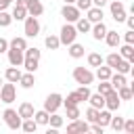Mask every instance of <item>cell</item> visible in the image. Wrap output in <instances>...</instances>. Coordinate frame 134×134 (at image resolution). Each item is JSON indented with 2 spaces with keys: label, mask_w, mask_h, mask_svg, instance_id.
Wrapping results in <instances>:
<instances>
[{
  "label": "cell",
  "mask_w": 134,
  "mask_h": 134,
  "mask_svg": "<svg viewBox=\"0 0 134 134\" xmlns=\"http://www.w3.org/2000/svg\"><path fill=\"white\" fill-rule=\"evenodd\" d=\"M67 117H69V119H77V117H82L77 105H69V107H67Z\"/></svg>",
  "instance_id": "obj_42"
},
{
  "label": "cell",
  "mask_w": 134,
  "mask_h": 134,
  "mask_svg": "<svg viewBox=\"0 0 134 134\" xmlns=\"http://www.w3.org/2000/svg\"><path fill=\"white\" fill-rule=\"evenodd\" d=\"M109 82H111V86H113V90H117L119 86H124V84H128V80H126V75H124V73H119V71H115V73H111V77H109Z\"/></svg>",
  "instance_id": "obj_21"
},
{
  "label": "cell",
  "mask_w": 134,
  "mask_h": 134,
  "mask_svg": "<svg viewBox=\"0 0 134 134\" xmlns=\"http://www.w3.org/2000/svg\"><path fill=\"white\" fill-rule=\"evenodd\" d=\"M75 38H77L75 25H73V23H65V25L61 27V31H59V42H61L63 46H69L71 42H75Z\"/></svg>",
  "instance_id": "obj_1"
},
{
  "label": "cell",
  "mask_w": 134,
  "mask_h": 134,
  "mask_svg": "<svg viewBox=\"0 0 134 134\" xmlns=\"http://www.w3.org/2000/svg\"><path fill=\"white\" fill-rule=\"evenodd\" d=\"M48 111L46 109H40V111H34V119H36V124L38 126H48Z\"/></svg>",
  "instance_id": "obj_27"
},
{
  "label": "cell",
  "mask_w": 134,
  "mask_h": 134,
  "mask_svg": "<svg viewBox=\"0 0 134 134\" xmlns=\"http://www.w3.org/2000/svg\"><path fill=\"white\" fill-rule=\"evenodd\" d=\"M44 44H46V48H48V50H57V48L61 46V42H59V36H54V34H50V36H46V40H44Z\"/></svg>",
  "instance_id": "obj_31"
},
{
  "label": "cell",
  "mask_w": 134,
  "mask_h": 134,
  "mask_svg": "<svg viewBox=\"0 0 134 134\" xmlns=\"http://www.w3.org/2000/svg\"><path fill=\"white\" fill-rule=\"evenodd\" d=\"M19 84H21V88L29 90V88H34V84H36V75H34L31 71H27V73H21V77H19Z\"/></svg>",
  "instance_id": "obj_18"
},
{
  "label": "cell",
  "mask_w": 134,
  "mask_h": 134,
  "mask_svg": "<svg viewBox=\"0 0 134 134\" xmlns=\"http://www.w3.org/2000/svg\"><path fill=\"white\" fill-rule=\"evenodd\" d=\"M124 40H126V44H134V29H128L124 34Z\"/></svg>",
  "instance_id": "obj_47"
},
{
  "label": "cell",
  "mask_w": 134,
  "mask_h": 134,
  "mask_svg": "<svg viewBox=\"0 0 134 134\" xmlns=\"http://www.w3.org/2000/svg\"><path fill=\"white\" fill-rule=\"evenodd\" d=\"M63 2H65V4H73L75 0H63Z\"/></svg>",
  "instance_id": "obj_53"
},
{
  "label": "cell",
  "mask_w": 134,
  "mask_h": 134,
  "mask_svg": "<svg viewBox=\"0 0 134 134\" xmlns=\"http://www.w3.org/2000/svg\"><path fill=\"white\" fill-rule=\"evenodd\" d=\"M69 57L71 59H82L84 57V46L77 44V42H71L69 44Z\"/></svg>",
  "instance_id": "obj_25"
},
{
  "label": "cell",
  "mask_w": 134,
  "mask_h": 134,
  "mask_svg": "<svg viewBox=\"0 0 134 134\" xmlns=\"http://www.w3.org/2000/svg\"><path fill=\"white\" fill-rule=\"evenodd\" d=\"M6 50H8V40L6 38H0V54L6 52Z\"/></svg>",
  "instance_id": "obj_49"
},
{
  "label": "cell",
  "mask_w": 134,
  "mask_h": 134,
  "mask_svg": "<svg viewBox=\"0 0 134 134\" xmlns=\"http://www.w3.org/2000/svg\"><path fill=\"white\" fill-rule=\"evenodd\" d=\"M10 17H13V19H17V21H23V19L27 17V8H25V6H21V4H15V6H13Z\"/></svg>",
  "instance_id": "obj_28"
},
{
  "label": "cell",
  "mask_w": 134,
  "mask_h": 134,
  "mask_svg": "<svg viewBox=\"0 0 134 134\" xmlns=\"http://www.w3.org/2000/svg\"><path fill=\"white\" fill-rule=\"evenodd\" d=\"M8 46H13V48H19V50H25V48H27V40H25V38H21V36H19V38L15 36V38L8 42Z\"/></svg>",
  "instance_id": "obj_37"
},
{
  "label": "cell",
  "mask_w": 134,
  "mask_h": 134,
  "mask_svg": "<svg viewBox=\"0 0 134 134\" xmlns=\"http://www.w3.org/2000/svg\"><path fill=\"white\" fill-rule=\"evenodd\" d=\"M117 52L121 54V59H126V61H134V44H124Z\"/></svg>",
  "instance_id": "obj_26"
},
{
  "label": "cell",
  "mask_w": 134,
  "mask_h": 134,
  "mask_svg": "<svg viewBox=\"0 0 134 134\" xmlns=\"http://www.w3.org/2000/svg\"><path fill=\"white\" fill-rule=\"evenodd\" d=\"M48 126H50V128H54V130H59V128L63 126V117H61L57 111H54V113H50V115H48Z\"/></svg>",
  "instance_id": "obj_33"
},
{
  "label": "cell",
  "mask_w": 134,
  "mask_h": 134,
  "mask_svg": "<svg viewBox=\"0 0 134 134\" xmlns=\"http://www.w3.org/2000/svg\"><path fill=\"white\" fill-rule=\"evenodd\" d=\"M109 121H111V111H109V109H105V107H103V109H98L94 124H98V126L107 128V126H109Z\"/></svg>",
  "instance_id": "obj_16"
},
{
  "label": "cell",
  "mask_w": 134,
  "mask_h": 134,
  "mask_svg": "<svg viewBox=\"0 0 134 134\" xmlns=\"http://www.w3.org/2000/svg\"><path fill=\"white\" fill-rule=\"evenodd\" d=\"M0 84H2V75H0Z\"/></svg>",
  "instance_id": "obj_54"
},
{
  "label": "cell",
  "mask_w": 134,
  "mask_h": 134,
  "mask_svg": "<svg viewBox=\"0 0 134 134\" xmlns=\"http://www.w3.org/2000/svg\"><path fill=\"white\" fill-rule=\"evenodd\" d=\"M109 90H113V86H111V82H109V80H100V84H98V92H100V94L105 96V94H107Z\"/></svg>",
  "instance_id": "obj_41"
},
{
  "label": "cell",
  "mask_w": 134,
  "mask_h": 134,
  "mask_svg": "<svg viewBox=\"0 0 134 134\" xmlns=\"http://www.w3.org/2000/svg\"><path fill=\"white\" fill-rule=\"evenodd\" d=\"M117 96H119L121 100H130V98L134 96V88H132L130 84H124V86L117 88Z\"/></svg>",
  "instance_id": "obj_22"
},
{
  "label": "cell",
  "mask_w": 134,
  "mask_h": 134,
  "mask_svg": "<svg viewBox=\"0 0 134 134\" xmlns=\"http://www.w3.org/2000/svg\"><path fill=\"white\" fill-rule=\"evenodd\" d=\"M10 23H13V17L6 10H0V27H8Z\"/></svg>",
  "instance_id": "obj_40"
},
{
  "label": "cell",
  "mask_w": 134,
  "mask_h": 134,
  "mask_svg": "<svg viewBox=\"0 0 134 134\" xmlns=\"http://www.w3.org/2000/svg\"><path fill=\"white\" fill-rule=\"evenodd\" d=\"M90 27H92V23H90L86 17H80V19L75 21V29H77V34H88Z\"/></svg>",
  "instance_id": "obj_24"
},
{
  "label": "cell",
  "mask_w": 134,
  "mask_h": 134,
  "mask_svg": "<svg viewBox=\"0 0 134 134\" xmlns=\"http://www.w3.org/2000/svg\"><path fill=\"white\" fill-rule=\"evenodd\" d=\"M124 21L128 23V29H134V17H126Z\"/></svg>",
  "instance_id": "obj_51"
},
{
  "label": "cell",
  "mask_w": 134,
  "mask_h": 134,
  "mask_svg": "<svg viewBox=\"0 0 134 134\" xmlns=\"http://www.w3.org/2000/svg\"><path fill=\"white\" fill-rule=\"evenodd\" d=\"M80 103H82V96H80L75 90H73V92H69V94H67V98H63V105H65V107H69V105H80Z\"/></svg>",
  "instance_id": "obj_32"
},
{
  "label": "cell",
  "mask_w": 134,
  "mask_h": 134,
  "mask_svg": "<svg viewBox=\"0 0 134 134\" xmlns=\"http://www.w3.org/2000/svg\"><path fill=\"white\" fill-rule=\"evenodd\" d=\"M119 61H121V54H119V52H111V54H107V57H105V63H107L111 69H115Z\"/></svg>",
  "instance_id": "obj_34"
},
{
  "label": "cell",
  "mask_w": 134,
  "mask_h": 134,
  "mask_svg": "<svg viewBox=\"0 0 134 134\" xmlns=\"http://www.w3.org/2000/svg\"><path fill=\"white\" fill-rule=\"evenodd\" d=\"M77 132H82V134H86V132H90V124L86 121V119H69V124H67V134H77Z\"/></svg>",
  "instance_id": "obj_7"
},
{
  "label": "cell",
  "mask_w": 134,
  "mask_h": 134,
  "mask_svg": "<svg viewBox=\"0 0 134 134\" xmlns=\"http://www.w3.org/2000/svg\"><path fill=\"white\" fill-rule=\"evenodd\" d=\"M34 105L31 103H21L19 105V109H17V113L21 115V119H27V117H34Z\"/></svg>",
  "instance_id": "obj_20"
},
{
  "label": "cell",
  "mask_w": 134,
  "mask_h": 134,
  "mask_svg": "<svg viewBox=\"0 0 134 134\" xmlns=\"http://www.w3.org/2000/svg\"><path fill=\"white\" fill-rule=\"evenodd\" d=\"M96 113H98V109L88 107V109H86V121H88V124H92V121L96 119Z\"/></svg>",
  "instance_id": "obj_44"
},
{
  "label": "cell",
  "mask_w": 134,
  "mask_h": 134,
  "mask_svg": "<svg viewBox=\"0 0 134 134\" xmlns=\"http://www.w3.org/2000/svg\"><path fill=\"white\" fill-rule=\"evenodd\" d=\"M73 80L80 84V86H90L94 82V73L88 69V67H75L73 69Z\"/></svg>",
  "instance_id": "obj_3"
},
{
  "label": "cell",
  "mask_w": 134,
  "mask_h": 134,
  "mask_svg": "<svg viewBox=\"0 0 134 134\" xmlns=\"http://www.w3.org/2000/svg\"><path fill=\"white\" fill-rule=\"evenodd\" d=\"M80 15H82V10H80L75 4H63V8H61V17H63L67 23H75V21L80 19Z\"/></svg>",
  "instance_id": "obj_6"
},
{
  "label": "cell",
  "mask_w": 134,
  "mask_h": 134,
  "mask_svg": "<svg viewBox=\"0 0 134 134\" xmlns=\"http://www.w3.org/2000/svg\"><path fill=\"white\" fill-rule=\"evenodd\" d=\"M6 54H8V63L13 65V67H21L23 65V50H19V48H13V46H8V50H6Z\"/></svg>",
  "instance_id": "obj_11"
},
{
  "label": "cell",
  "mask_w": 134,
  "mask_h": 134,
  "mask_svg": "<svg viewBox=\"0 0 134 134\" xmlns=\"http://www.w3.org/2000/svg\"><path fill=\"white\" fill-rule=\"evenodd\" d=\"M10 4H13V0H0V10H6Z\"/></svg>",
  "instance_id": "obj_50"
},
{
  "label": "cell",
  "mask_w": 134,
  "mask_h": 134,
  "mask_svg": "<svg viewBox=\"0 0 134 134\" xmlns=\"http://www.w3.org/2000/svg\"><path fill=\"white\" fill-rule=\"evenodd\" d=\"M2 119H4V124H6L10 130H19V128H21V121H23L21 115H19L15 109H10V107L2 111Z\"/></svg>",
  "instance_id": "obj_5"
},
{
  "label": "cell",
  "mask_w": 134,
  "mask_h": 134,
  "mask_svg": "<svg viewBox=\"0 0 134 134\" xmlns=\"http://www.w3.org/2000/svg\"><path fill=\"white\" fill-rule=\"evenodd\" d=\"M63 105V96L59 94V92H52V94H48L46 96V100H44V109L48 111V113H54V111H59V107Z\"/></svg>",
  "instance_id": "obj_8"
},
{
  "label": "cell",
  "mask_w": 134,
  "mask_h": 134,
  "mask_svg": "<svg viewBox=\"0 0 134 134\" xmlns=\"http://www.w3.org/2000/svg\"><path fill=\"white\" fill-rule=\"evenodd\" d=\"M21 73H23V71H21L19 67H13V65H10V67L4 71V80H6V82L17 84V82H19V77H21Z\"/></svg>",
  "instance_id": "obj_17"
},
{
  "label": "cell",
  "mask_w": 134,
  "mask_h": 134,
  "mask_svg": "<svg viewBox=\"0 0 134 134\" xmlns=\"http://www.w3.org/2000/svg\"><path fill=\"white\" fill-rule=\"evenodd\" d=\"M23 57H25V59H40V57H42V52H40L36 46H34V48H29V46H27V48L23 50Z\"/></svg>",
  "instance_id": "obj_39"
},
{
  "label": "cell",
  "mask_w": 134,
  "mask_h": 134,
  "mask_svg": "<svg viewBox=\"0 0 134 134\" xmlns=\"http://www.w3.org/2000/svg\"><path fill=\"white\" fill-rule=\"evenodd\" d=\"M21 130H23V132H27V134L36 132V130H38V124H36V119H34V117H27V119H23V121H21Z\"/></svg>",
  "instance_id": "obj_29"
},
{
  "label": "cell",
  "mask_w": 134,
  "mask_h": 134,
  "mask_svg": "<svg viewBox=\"0 0 134 134\" xmlns=\"http://www.w3.org/2000/svg\"><path fill=\"white\" fill-rule=\"evenodd\" d=\"M73 4H75V6L80 8V10H88V8L92 6V0H75Z\"/></svg>",
  "instance_id": "obj_45"
},
{
  "label": "cell",
  "mask_w": 134,
  "mask_h": 134,
  "mask_svg": "<svg viewBox=\"0 0 134 134\" xmlns=\"http://www.w3.org/2000/svg\"><path fill=\"white\" fill-rule=\"evenodd\" d=\"M90 132H94V134H103V132H105V128H103V126H98V124H94V121H92V124H90Z\"/></svg>",
  "instance_id": "obj_48"
},
{
  "label": "cell",
  "mask_w": 134,
  "mask_h": 134,
  "mask_svg": "<svg viewBox=\"0 0 134 134\" xmlns=\"http://www.w3.org/2000/svg\"><path fill=\"white\" fill-rule=\"evenodd\" d=\"M38 65H40V59H23V65H21V67H25V71L36 73Z\"/></svg>",
  "instance_id": "obj_35"
},
{
  "label": "cell",
  "mask_w": 134,
  "mask_h": 134,
  "mask_svg": "<svg viewBox=\"0 0 134 134\" xmlns=\"http://www.w3.org/2000/svg\"><path fill=\"white\" fill-rule=\"evenodd\" d=\"M103 17H105V13H103L100 6H90V8L86 10V19H88L90 23H98V21H103Z\"/></svg>",
  "instance_id": "obj_13"
},
{
  "label": "cell",
  "mask_w": 134,
  "mask_h": 134,
  "mask_svg": "<svg viewBox=\"0 0 134 134\" xmlns=\"http://www.w3.org/2000/svg\"><path fill=\"white\" fill-rule=\"evenodd\" d=\"M105 42H107V46L117 48V46H119V42H121V36H119L115 29H107V34H105Z\"/></svg>",
  "instance_id": "obj_15"
},
{
  "label": "cell",
  "mask_w": 134,
  "mask_h": 134,
  "mask_svg": "<svg viewBox=\"0 0 134 134\" xmlns=\"http://www.w3.org/2000/svg\"><path fill=\"white\" fill-rule=\"evenodd\" d=\"M90 34H92V38H94V40H105L107 25H105L103 21H98V23H92V27H90Z\"/></svg>",
  "instance_id": "obj_14"
},
{
  "label": "cell",
  "mask_w": 134,
  "mask_h": 134,
  "mask_svg": "<svg viewBox=\"0 0 134 134\" xmlns=\"http://www.w3.org/2000/svg\"><path fill=\"white\" fill-rule=\"evenodd\" d=\"M111 73H113V69H111L109 65H98V67H96L94 77H98V82H100V80H109V77H111Z\"/></svg>",
  "instance_id": "obj_23"
},
{
  "label": "cell",
  "mask_w": 134,
  "mask_h": 134,
  "mask_svg": "<svg viewBox=\"0 0 134 134\" xmlns=\"http://www.w3.org/2000/svg\"><path fill=\"white\" fill-rule=\"evenodd\" d=\"M109 10H111V17L117 21V23H121L128 15H126V8H124V2L121 0H113L111 4H109Z\"/></svg>",
  "instance_id": "obj_9"
},
{
  "label": "cell",
  "mask_w": 134,
  "mask_h": 134,
  "mask_svg": "<svg viewBox=\"0 0 134 134\" xmlns=\"http://www.w3.org/2000/svg\"><path fill=\"white\" fill-rule=\"evenodd\" d=\"M75 92L82 96V100H88V96H90V88H88V86H80Z\"/></svg>",
  "instance_id": "obj_46"
},
{
  "label": "cell",
  "mask_w": 134,
  "mask_h": 134,
  "mask_svg": "<svg viewBox=\"0 0 134 134\" xmlns=\"http://www.w3.org/2000/svg\"><path fill=\"white\" fill-rule=\"evenodd\" d=\"M25 8H27V15H31V17H40L44 13V4L40 0H27Z\"/></svg>",
  "instance_id": "obj_12"
},
{
  "label": "cell",
  "mask_w": 134,
  "mask_h": 134,
  "mask_svg": "<svg viewBox=\"0 0 134 134\" xmlns=\"http://www.w3.org/2000/svg\"><path fill=\"white\" fill-rule=\"evenodd\" d=\"M115 71H119V73H124V75H128V73L132 71V61H126V59H121V61L117 63V67H115Z\"/></svg>",
  "instance_id": "obj_36"
},
{
  "label": "cell",
  "mask_w": 134,
  "mask_h": 134,
  "mask_svg": "<svg viewBox=\"0 0 134 134\" xmlns=\"http://www.w3.org/2000/svg\"><path fill=\"white\" fill-rule=\"evenodd\" d=\"M126 134H134V119L132 117H128V119H124V128H121Z\"/></svg>",
  "instance_id": "obj_43"
},
{
  "label": "cell",
  "mask_w": 134,
  "mask_h": 134,
  "mask_svg": "<svg viewBox=\"0 0 134 134\" xmlns=\"http://www.w3.org/2000/svg\"><path fill=\"white\" fill-rule=\"evenodd\" d=\"M23 34H25V38H36L40 34V21H38V17L27 15L23 19Z\"/></svg>",
  "instance_id": "obj_2"
},
{
  "label": "cell",
  "mask_w": 134,
  "mask_h": 134,
  "mask_svg": "<svg viewBox=\"0 0 134 134\" xmlns=\"http://www.w3.org/2000/svg\"><path fill=\"white\" fill-rule=\"evenodd\" d=\"M119 105H121V98L117 96V90H109V92L105 94V109H109V111H117Z\"/></svg>",
  "instance_id": "obj_10"
},
{
  "label": "cell",
  "mask_w": 134,
  "mask_h": 134,
  "mask_svg": "<svg viewBox=\"0 0 134 134\" xmlns=\"http://www.w3.org/2000/svg\"><path fill=\"white\" fill-rule=\"evenodd\" d=\"M15 100H17V88H15V84H13V82L2 84V86H0V103L10 105V103H15Z\"/></svg>",
  "instance_id": "obj_4"
},
{
  "label": "cell",
  "mask_w": 134,
  "mask_h": 134,
  "mask_svg": "<svg viewBox=\"0 0 134 134\" xmlns=\"http://www.w3.org/2000/svg\"><path fill=\"white\" fill-rule=\"evenodd\" d=\"M105 63V57L100 54V52H90L88 54V65L90 67H98V65H103Z\"/></svg>",
  "instance_id": "obj_30"
},
{
  "label": "cell",
  "mask_w": 134,
  "mask_h": 134,
  "mask_svg": "<svg viewBox=\"0 0 134 134\" xmlns=\"http://www.w3.org/2000/svg\"><path fill=\"white\" fill-rule=\"evenodd\" d=\"M105 4H107V0H92V6H100L103 8Z\"/></svg>",
  "instance_id": "obj_52"
},
{
  "label": "cell",
  "mask_w": 134,
  "mask_h": 134,
  "mask_svg": "<svg viewBox=\"0 0 134 134\" xmlns=\"http://www.w3.org/2000/svg\"><path fill=\"white\" fill-rule=\"evenodd\" d=\"M124 119H126V117H121V115H117V117H113V115H111L109 126H111L115 132H121V128H124Z\"/></svg>",
  "instance_id": "obj_38"
},
{
  "label": "cell",
  "mask_w": 134,
  "mask_h": 134,
  "mask_svg": "<svg viewBox=\"0 0 134 134\" xmlns=\"http://www.w3.org/2000/svg\"><path fill=\"white\" fill-rule=\"evenodd\" d=\"M88 103H90V107H94V109H103L105 107V96L100 94V92H90V96H88Z\"/></svg>",
  "instance_id": "obj_19"
}]
</instances>
